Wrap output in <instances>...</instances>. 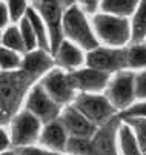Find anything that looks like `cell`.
Wrapping results in <instances>:
<instances>
[{
    "label": "cell",
    "instance_id": "6da1fadb",
    "mask_svg": "<svg viewBox=\"0 0 146 155\" xmlns=\"http://www.w3.org/2000/svg\"><path fill=\"white\" fill-rule=\"evenodd\" d=\"M91 23L98 41L108 48H128L126 45L132 41L131 21L124 17L97 12L92 15Z\"/></svg>",
    "mask_w": 146,
    "mask_h": 155
},
{
    "label": "cell",
    "instance_id": "7a4b0ae2",
    "mask_svg": "<svg viewBox=\"0 0 146 155\" xmlns=\"http://www.w3.org/2000/svg\"><path fill=\"white\" fill-rule=\"evenodd\" d=\"M86 15L88 14L78 5L66 9L63 17V35L65 40H69L83 51L91 52L100 48V41L94 32L92 23L89 25Z\"/></svg>",
    "mask_w": 146,
    "mask_h": 155
},
{
    "label": "cell",
    "instance_id": "3957f363",
    "mask_svg": "<svg viewBox=\"0 0 146 155\" xmlns=\"http://www.w3.org/2000/svg\"><path fill=\"white\" fill-rule=\"evenodd\" d=\"M32 78L25 71L2 72V121H8Z\"/></svg>",
    "mask_w": 146,
    "mask_h": 155
},
{
    "label": "cell",
    "instance_id": "277c9868",
    "mask_svg": "<svg viewBox=\"0 0 146 155\" xmlns=\"http://www.w3.org/2000/svg\"><path fill=\"white\" fill-rule=\"evenodd\" d=\"M32 8L40 14V17L45 21L51 38V54L55 55L58 46L65 40L63 35L65 8L61 6L60 0H32Z\"/></svg>",
    "mask_w": 146,
    "mask_h": 155
},
{
    "label": "cell",
    "instance_id": "5b68a950",
    "mask_svg": "<svg viewBox=\"0 0 146 155\" xmlns=\"http://www.w3.org/2000/svg\"><path fill=\"white\" fill-rule=\"evenodd\" d=\"M72 104L97 127L112 121L117 114L108 97L100 94H77Z\"/></svg>",
    "mask_w": 146,
    "mask_h": 155
},
{
    "label": "cell",
    "instance_id": "8992f818",
    "mask_svg": "<svg viewBox=\"0 0 146 155\" xmlns=\"http://www.w3.org/2000/svg\"><path fill=\"white\" fill-rule=\"evenodd\" d=\"M40 84L49 94V97L60 106L61 104L69 106V103L71 101L74 103V100L77 97V89L71 80L69 71H65V69L58 68V66L52 68L48 74L41 77Z\"/></svg>",
    "mask_w": 146,
    "mask_h": 155
},
{
    "label": "cell",
    "instance_id": "52a82bcc",
    "mask_svg": "<svg viewBox=\"0 0 146 155\" xmlns=\"http://www.w3.org/2000/svg\"><path fill=\"white\" fill-rule=\"evenodd\" d=\"M86 66L106 74H118L128 69V48L100 46L86 54Z\"/></svg>",
    "mask_w": 146,
    "mask_h": 155
},
{
    "label": "cell",
    "instance_id": "ba28073f",
    "mask_svg": "<svg viewBox=\"0 0 146 155\" xmlns=\"http://www.w3.org/2000/svg\"><path fill=\"white\" fill-rule=\"evenodd\" d=\"M106 97L117 110H126L132 106L137 98L135 94V74L131 71H121L111 77V81L106 87Z\"/></svg>",
    "mask_w": 146,
    "mask_h": 155
},
{
    "label": "cell",
    "instance_id": "9c48e42d",
    "mask_svg": "<svg viewBox=\"0 0 146 155\" xmlns=\"http://www.w3.org/2000/svg\"><path fill=\"white\" fill-rule=\"evenodd\" d=\"M41 121L32 115L29 110H22L17 115H14L11 121L9 138L11 143L17 147H28L35 140H40L41 135Z\"/></svg>",
    "mask_w": 146,
    "mask_h": 155
},
{
    "label": "cell",
    "instance_id": "30bf717a",
    "mask_svg": "<svg viewBox=\"0 0 146 155\" xmlns=\"http://www.w3.org/2000/svg\"><path fill=\"white\" fill-rule=\"evenodd\" d=\"M26 110H29L32 115H35L43 124H48V123L58 120V117L61 114L60 104L55 103L49 97V94L43 89V86L40 83L34 84L28 91Z\"/></svg>",
    "mask_w": 146,
    "mask_h": 155
},
{
    "label": "cell",
    "instance_id": "8fae6325",
    "mask_svg": "<svg viewBox=\"0 0 146 155\" xmlns=\"http://www.w3.org/2000/svg\"><path fill=\"white\" fill-rule=\"evenodd\" d=\"M71 74V80L75 86V89L80 94H98L101 91H106V87L111 81V74L103 71H97L94 68H80Z\"/></svg>",
    "mask_w": 146,
    "mask_h": 155
},
{
    "label": "cell",
    "instance_id": "7c38bea8",
    "mask_svg": "<svg viewBox=\"0 0 146 155\" xmlns=\"http://www.w3.org/2000/svg\"><path fill=\"white\" fill-rule=\"evenodd\" d=\"M60 121L65 126L69 137L92 138L97 132V126L94 123H91L74 104H69L61 110Z\"/></svg>",
    "mask_w": 146,
    "mask_h": 155
},
{
    "label": "cell",
    "instance_id": "4fadbf2b",
    "mask_svg": "<svg viewBox=\"0 0 146 155\" xmlns=\"http://www.w3.org/2000/svg\"><path fill=\"white\" fill-rule=\"evenodd\" d=\"M118 127L115 118L105 126H100V129L92 137L94 155H117L115 138H118Z\"/></svg>",
    "mask_w": 146,
    "mask_h": 155
},
{
    "label": "cell",
    "instance_id": "5bb4252c",
    "mask_svg": "<svg viewBox=\"0 0 146 155\" xmlns=\"http://www.w3.org/2000/svg\"><path fill=\"white\" fill-rule=\"evenodd\" d=\"M52 68H55V66H54V58L51 52H46L43 49H35L32 52L25 54L22 71H25L32 80H35L40 75L43 77Z\"/></svg>",
    "mask_w": 146,
    "mask_h": 155
},
{
    "label": "cell",
    "instance_id": "9a60e30c",
    "mask_svg": "<svg viewBox=\"0 0 146 155\" xmlns=\"http://www.w3.org/2000/svg\"><path fill=\"white\" fill-rule=\"evenodd\" d=\"M54 58L58 64V68L69 72L80 69V66L83 63H86V57H83V49L74 45V43H71L69 40H63V43L58 46Z\"/></svg>",
    "mask_w": 146,
    "mask_h": 155
},
{
    "label": "cell",
    "instance_id": "2e32d148",
    "mask_svg": "<svg viewBox=\"0 0 146 155\" xmlns=\"http://www.w3.org/2000/svg\"><path fill=\"white\" fill-rule=\"evenodd\" d=\"M68 140H69V135H68L65 126L61 124L60 118L52 123L45 124L43 130H41V135H40V143L52 152L66 150Z\"/></svg>",
    "mask_w": 146,
    "mask_h": 155
},
{
    "label": "cell",
    "instance_id": "e0dca14e",
    "mask_svg": "<svg viewBox=\"0 0 146 155\" xmlns=\"http://www.w3.org/2000/svg\"><path fill=\"white\" fill-rule=\"evenodd\" d=\"M138 5H140V0H101L100 12L128 18L129 15L135 14Z\"/></svg>",
    "mask_w": 146,
    "mask_h": 155
},
{
    "label": "cell",
    "instance_id": "ac0fdd59",
    "mask_svg": "<svg viewBox=\"0 0 146 155\" xmlns=\"http://www.w3.org/2000/svg\"><path fill=\"white\" fill-rule=\"evenodd\" d=\"M118 146L121 155H143L135 132L128 123H121L118 127Z\"/></svg>",
    "mask_w": 146,
    "mask_h": 155
},
{
    "label": "cell",
    "instance_id": "d6986e66",
    "mask_svg": "<svg viewBox=\"0 0 146 155\" xmlns=\"http://www.w3.org/2000/svg\"><path fill=\"white\" fill-rule=\"evenodd\" d=\"M26 17L29 18L31 25L34 28V32L37 35V40H38V49H43L46 52H51V38H49V31L45 25L43 18L40 17V14L32 8L29 6L28 12H26Z\"/></svg>",
    "mask_w": 146,
    "mask_h": 155
},
{
    "label": "cell",
    "instance_id": "ffe728a7",
    "mask_svg": "<svg viewBox=\"0 0 146 155\" xmlns=\"http://www.w3.org/2000/svg\"><path fill=\"white\" fill-rule=\"evenodd\" d=\"M2 46L17 51L20 54H28L26 51V45H25V40L23 35L20 32L18 25H9L6 29H3L2 32Z\"/></svg>",
    "mask_w": 146,
    "mask_h": 155
},
{
    "label": "cell",
    "instance_id": "44dd1931",
    "mask_svg": "<svg viewBox=\"0 0 146 155\" xmlns=\"http://www.w3.org/2000/svg\"><path fill=\"white\" fill-rule=\"evenodd\" d=\"M132 41L131 43H143L146 40V0H140V5L132 15Z\"/></svg>",
    "mask_w": 146,
    "mask_h": 155
},
{
    "label": "cell",
    "instance_id": "7402d4cb",
    "mask_svg": "<svg viewBox=\"0 0 146 155\" xmlns=\"http://www.w3.org/2000/svg\"><path fill=\"white\" fill-rule=\"evenodd\" d=\"M23 60H25V57L20 52L2 46V51H0V66H2L3 72L20 71L23 66Z\"/></svg>",
    "mask_w": 146,
    "mask_h": 155
},
{
    "label": "cell",
    "instance_id": "603a6c76",
    "mask_svg": "<svg viewBox=\"0 0 146 155\" xmlns=\"http://www.w3.org/2000/svg\"><path fill=\"white\" fill-rule=\"evenodd\" d=\"M128 68L146 69V43H131L128 46Z\"/></svg>",
    "mask_w": 146,
    "mask_h": 155
},
{
    "label": "cell",
    "instance_id": "cb8c5ba5",
    "mask_svg": "<svg viewBox=\"0 0 146 155\" xmlns=\"http://www.w3.org/2000/svg\"><path fill=\"white\" fill-rule=\"evenodd\" d=\"M66 152L69 155H94L92 138L69 137L66 144Z\"/></svg>",
    "mask_w": 146,
    "mask_h": 155
},
{
    "label": "cell",
    "instance_id": "d4e9b609",
    "mask_svg": "<svg viewBox=\"0 0 146 155\" xmlns=\"http://www.w3.org/2000/svg\"><path fill=\"white\" fill-rule=\"evenodd\" d=\"M18 28H20V32H22V35H23L25 45H26V51H28V52H32V51L38 49L37 35H35L34 28H32L31 21H29V18H28L26 15L18 21Z\"/></svg>",
    "mask_w": 146,
    "mask_h": 155
},
{
    "label": "cell",
    "instance_id": "484cf974",
    "mask_svg": "<svg viewBox=\"0 0 146 155\" xmlns=\"http://www.w3.org/2000/svg\"><path fill=\"white\" fill-rule=\"evenodd\" d=\"M124 123H128L132 127V130L135 132L138 146L143 155H146V120L144 118H128V120H124Z\"/></svg>",
    "mask_w": 146,
    "mask_h": 155
},
{
    "label": "cell",
    "instance_id": "4316f807",
    "mask_svg": "<svg viewBox=\"0 0 146 155\" xmlns=\"http://www.w3.org/2000/svg\"><path fill=\"white\" fill-rule=\"evenodd\" d=\"M5 3H6V8L9 11L11 21H17V23L26 15V12L29 9L28 0H6Z\"/></svg>",
    "mask_w": 146,
    "mask_h": 155
},
{
    "label": "cell",
    "instance_id": "83f0119b",
    "mask_svg": "<svg viewBox=\"0 0 146 155\" xmlns=\"http://www.w3.org/2000/svg\"><path fill=\"white\" fill-rule=\"evenodd\" d=\"M120 117L123 120H128V118H144L146 120V101H140L137 104H132L126 110H123L120 114Z\"/></svg>",
    "mask_w": 146,
    "mask_h": 155
},
{
    "label": "cell",
    "instance_id": "f1b7e54d",
    "mask_svg": "<svg viewBox=\"0 0 146 155\" xmlns=\"http://www.w3.org/2000/svg\"><path fill=\"white\" fill-rule=\"evenodd\" d=\"M135 94L137 98H146V69L135 74Z\"/></svg>",
    "mask_w": 146,
    "mask_h": 155
},
{
    "label": "cell",
    "instance_id": "f546056e",
    "mask_svg": "<svg viewBox=\"0 0 146 155\" xmlns=\"http://www.w3.org/2000/svg\"><path fill=\"white\" fill-rule=\"evenodd\" d=\"M77 5L85 11L86 14H92L95 15L97 11L100 9L101 0H77Z\"/></svg>",
    "mask_w": 146,
    "mask_h": 155
},
{
    "label": "cell",
    "instance_id": "4dcf8cb0",
    "mask_svg": "<svg viewBox=\"0 0 146 155\" xmlns=\"http://www.w3.org/2000/svg\"><path fill=\"white\" fill-rule=\"evenodd\" d=\"M17 155H58V153L57 152H52L49 149H40V147L28 146V147L18 149V153Z\"/></svg>",
    "mask_w": 146,
    "mask_h": 155
},
{
    "label": "cell",
    "instance_id": "1f68e13d",
    "mask_svg": "<svg viewBox=\"0 0 146 155\" xmlns=\"http://www.w3.org/2000/svg\"><path fill=\"white\" fill-rule=\"evenodd\" d=\"M9 21H11L9 11H8V8H6V3L2 2V3H0V25H2L3 29H6V28L9 26V25H8Z\"/></svg>",
    "mask_w": 146,
    "mask_h": 155
},
{
    "label": "cell",
    "instance_id": "d6a6232c",
    "mask_svg": "<svg viewBox=\"0 0 146 155\" xmlns=\"http://www.w3.org/2000/svg\"><path fill=\"white\" fill-rule=\"evenodd\" d=\"M0 141H2V150L6 152V149H8L9 143H11V138H8V135L5 134V130L0 132ZM11 144H12V143H11Z\"/></svg>",
    "mask_w": 146,
    "mask_h": 155
},
{
    "label": "cell",
    "instance_id": "836d02e7",
    "mask_svg": "<svg viewBox=\"0 0 146 155\" xmlns=\"http://www.w3.org/2000/svg\"><path fill=\"white\" fill-rule=\"evenodd\" d=\"M60 3H61V6H63L65 11H66V9H69V8L77 5V0H60Z\"/></svg>",
    "mask_w": 146,
    "mask_h": 155
},
{
    "label": "cell",
    "instance_id": "e575fe53",
    "mask_svg": "<svg viewBox=\"0 0 146 155\" xmlns=\"http://www.w3.org/2000/svg\"><path fill=\"white\" fill-rule=\"evenodd\" d=\"M2 155H14V153H12V152H8V150H6V152H2Z\"/></svg>",
    "mask_w": 146,
    "mask_h": 155
},
{
    "label": "cell",
    "instance_id": "d590c367",
    "mask_svg": "<svg viewBox=\"0 0 146 155\" xmlns=\"http://www.w3.org/2000/svg\"><path fill=\"white\" fill-rule=\"evenodd\" d=\"M144 41H146V40H144Z\"/></svg>",
    "mask_w": 146,
    "mask_h": 155
}]
</instances>
